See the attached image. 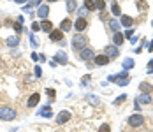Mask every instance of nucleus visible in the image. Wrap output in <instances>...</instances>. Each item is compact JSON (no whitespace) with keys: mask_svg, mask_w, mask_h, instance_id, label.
<instances>
[{"mask_svg":"<svg viewBox=\"0 0 153 132\" xmlns=\"http://www.w3.org/2000/svg\"><path fill=\"white\" fill-rule=\"evenodd\" d=\"M139 90L143 92V94H152L153 92V86L150 83H144V81H141V85H139Z\"/></svg>","mask_w":153,"mask_h":132,"instance_id":"obj_15","label":"nucleus"},{"mask_svg":"<svg viewBox=\"0 0 153 132\" xmlns=\"http://www.w3.org/2000/svg\"><path fill=\"white\" fill-rule=\"evenodd\" d=\"M100 18L104 19V21H106V19L109 18V14H107V13H102V14H100Z\"/></svg>","mask_w":153,"mask_h":132,"instance_id":"obj_41","label":"nucleus"},{"mask_svg":"<svg viewBox=\"0 0 153 132\" xmlns=\"http://www.w3.org/2000/svg\"><path fill=\"white\" fill-rule=\"evenodd\" d=\"M49 2H57V0H49Z\"/></svg>","mask_w":153,"mask_h":132,"instance_id":"obj_44","label":"nucleus"},{"mask_svg":"<svg viewBox=\"0 0 153 132\" xmlns=\"http://www.w3.org/2000/svg\"><path fill=\"white\" fill-rule=\"evenodd\" d=\"M137 7H139V11H141V9H143V11H146V9H148V4H146L144 0H143V2L139 0V4H137Z\"/></svg>","mask_w":153,"mask_h":132,"instance_id":"obj_31","label":"nucleus"},{"mask_svg":"<svg viewBox=\"0 0 153 132\" xmlns=\"http://www.w3.org/2000/svg\"><path fill=\"white\" fill-rule=\"evenodd\" d=\"M72 25H74V23H72V21H71V19H69V18L62 19V23H60V30H62V32H69Z\"/></svg>","mask_w":153,"mask_h":132,"instance_id":"obj_14","label":"nucleus"},{"mask_svg":"<svg viewBox=\"0 0 153 132\" xmlns=\"http://www.w3.org/2000/svg\"><path fill=\"white\" fill-rule=\"evenodd\" d=\"M134 58H125V60H123V69H125V71H127V69H132V67H134Z\"/></svg>","mask_w":153,"mask_h":132,"instance_id":"obj_21","label":"nucleus"},{"mask_svg":"<svg viewBox=\"0 0 153 132\" xmlns=\"http://www.w3.org/2000/svg\"><path fill=\"white\" fill-rule=\"evenodd\" d=\"M125 100H127V95L123 94V95H120L118 99H115V102H113V104H115V106H120V104H121V102H125Z\"/></svg>","mask_w":153,"mask_h":132,"instance_id":"obj_27","label":"nucleus"},{"mask_svg":"<svg viewBox=\"0 0 153 132\" xmlns=\"http://www.w3.org/2000/svg\"><path fill=\"white\" fill-rule=\"evenodd\" d=\"M148 49H150V51H153V39H152V42L148 44Z\"/></svg>","mask_w":153,"mask_h":132,"instance_id":"obj_42","label":"nucleus"},{"mask_svg":"<svg viewBox=\"0 0 153 132\" xmlns=\"http://www.w3.org/2000/svg\"><path fill=\"white\" fill-rule=\"evenodd\" d=\"M48 14H49V7L48 5H39V9H37V16L40 19H46L48 18Z\"/></svg>","mask_w":153,"mask_h":132,"instance_id":"obj_11","label":"nucleus"},{"mask_svg":"<svg viewBox=\"0 0 153 132\" xmlns=\"http://www.w3.org/2000/svg\"><path fill=\"white\" fill-rule=\"evenodd\" d=\"M123 34H121V32H115V39H113V41H115V46H120V44H121V42H123Z\"/></svg>","mask_w":153,"mask_h":132,"instance_id":"obj_22","label":"nucleus"},{"mask_svg":"<svg viewBox=\"0 0 153 132\" xmlns=\"http://www.w3.org/2000/svg\"><path fill=\"white\" fill-rule=\"evenodd\" d=\"M67 9H69V13L76 11V2L74 0H67Z\"/></svg>","mask_w":153,"mask_h":132,"instance_id":"obj_28","label":"nucleus"},{"mask_svg":"<svg viewBox=\"0 0 153 132\" xmlns=\"http://www.w3.org/2000/svg\"><path fill=\"white\" fill-rule=\"evenodd\" d=\"M86 27H88V21H86V18H77L76 23H74V28H76L77 32L86 30Z\"/></svg>","mask_w":153,"mask_h":132,"instance_id":"obj_8","label":"nucleus"},{"mask_svg":"<svg viewBox=\"0 0 153 132\" xmlns=\"http://www.w3.org/2000/svg\"><path fill=\"white\" fill-rule=\"evenodd\" d=\"M40 74H42V72H40V67H35V76L40 77Z\"/></svg>","mask_w":153,"mask_h":132,"instance_id":"obj_40","label":"nucleus"},{"mask_svg":"<svg viewBox=\"0 0 153 132\" xmlns=\"http://www.w3.org/2000/svg\"><path fill=\"white\" fill-rule=\"evenodd\" d=\"M79 57L83 58V60H90V58H93L95 55H93V51H92L90 48H83L81 53H79Z\"/></svg>","mask_w":153,"mask_h":132,"instance_id":"obj_13","label":"nucleus"},{"mask_svg":"<svg viewBox=\"0 0 153 132\" xmlns=\"http://www.w3.org/2000/svg\"><path fill=\"white\" fill-rule=\"evenodd\" d=\"M93 4H95L97 11H104V7H106V2H104V0H95Z\"/></svg>","mask_w":153,"mask_h":132,"instance_id":"obj_25","label":"nucleus"},{"mask_svg":"<svg viewBox=\"0 0 153 132\" xmlns=\"http://www.w3.org/2000/svg\"><path fill=\"white\" fill-rule=\"evenodd\" d=\"M118 55H120V51H118V48H116V46H107V48H106V57L109 58V60L118 58Z\"/></svg>","mask_w":153,"mask_h":132,"instance_id":"obj_6","label":"nucleus"},{"mask_svg":"<svg viewBox=\"0 0 153 132\" xmlns=\"http://www.w3.org/2000/svg\"><path fill=\"white\" fill-rule=\"evenodd\" d=\"M85 9L86 11H95V4H93V0H85Z\"/></svg>","mask_w":153,"mask_h":132,"instance_id":"obj_24","label":"nucleus"},{"mask_svg":"<svg viewBox=\"0 0 153 132\" xmlns=\"http://www.w3.org/2000/svg\"><path fill=\"white\" fill-rule=\"evenodd\" d=\"M72 48L77 49V51H81L83 48H86V37L81 35V34H77L76 37L72 39Z\"/></svg>","mask_w":153,"mask_h":132,"instance_id":"obj_3","label":"nucleus"},{"mask_svg":"<svg viewBox=\"0 0 153 132\" xmlns=\"http://www.w3.org/2000/svg\"><path fill=\"white\" fill-rule=\"evenodd\" d=\"M0 65H2V58H0Z\"/></svg>","mask_w":153,"mask_h":132,"instance_id":"obj_45","label":"nucleus"},{"mask_svg":"<svg viewBox=\"0 0 153 132\" xmlns=\"http://www.w3.org/2000/svg\"><path fill=\"white\" fill-rule=\"evenodd\" d=\"M88 81H90V76H83L81 83H83V85H88Z\"/></svg>","mask_w":153,"mask_h":132,"instance_id":"obj_38","label":"nucleus"},{"mask_svg":"<svg viewBox=\"0 0 153 132\" xmlns=\"http://www.w3.org/2000/svg\"><path fill=\"white\" fill-rule=\"evenodd\" d=\"M40 28H42L44 32H51V30H53V23H51L49 19H42V23H40Z\"/></svg>","mask_w":153,"mask_h":132,"instance_id":"obj_18","label":"nucleus"},{"mask_svg":"<svg viewBox=\"0 0 153 132\" xmlns=\"http://www.w3.org/2000/svg\"><path fill=\"white\" fill-rule=\"evenodd\" d=\"M11 27H14V30H16V34H19V32H21V30H23V27H21V23H13V25H11Z\"/></svg>","mask_w":153,"mask_h":132,"instance_id":"obj_32","label":"nucleus"},{"mask_svg":"<svg viewBox=\"0 0 153 132\" xmlns=\"http://www.w3.org/2000/svg\"><path fill=\"white\" fill-rule=\"evenodd\" d=\"M121 25H123L125 28H130V27L134 25V18H130V16H121Z\"/></svg>","mask_w":153,"mask_h":132,"instance_id":"obj_19","label":"nucleus"},{"mask_svg":"<svg viewBox=\"0 0 153 132\" xmlns=\"http://www.w3.org/2000/svg\"><path fill=\"white\" fill-rule=\"evenodd\" d=\"M127 123H129L130 127H141V125L144 123V118H143L141 114H137V113L130 114V116H129V120H127Z\"/></svg>","mask_w":153,"mask_h":132,"instance_id":"obj_4","label":"nucleus"},{"mask_svg":"<svg viewBox=\"0 0 153 132\" xmlns=\"http://www.w3.org/2000/svg\"><path fill=\"white\" fill-rule=\"evenodd\" d=\"M148 67H150V69H148V72L152 74V72H153V60H150V62H148Z\"/></svg>","mask_w":153,"mask_h":132,"instance_id":"obj_39","label":"nucleus"},{"mask_svg":"<svg viewBox=\"0 0 153 132\" xmlns=\"http://www.w3.org/2000/svg\"><path fill=\"white\" fill-rule=\"evenodd\" d=\"M93 62H95L97 65H107L109 63V58L106 57V55H95L93 57Z\"/></svg>","mask_w":153,"mask_h":132,"instance_id":"obj_12","label":"nucleus"},{"mask_svg":"<svg viewBox=\"0 0 153 132\" xmlns=\"http://www.w3.org/2000/svg\"><path fill=\"white\" fill-rule=\"evenodd\" d=\"M111 13H113L115 16H120V14H121V9H120V5H118L116 2H113V4H111Z\"/></svg>","mask_w":153,"mask_h":132,"instance_id":"obj_23","label":"nucleus"},{"mask_svg":"<svg viewBox=\"0 0 153 132\" xmlns=\"http://www.w3.org/2000/svg\"><path fill=\"white\" fill-rule=\"evenodd\" d=\"M86 13H88V11H86V9H85V5H83V7L79 9V18H83V14H86Z\"/></svg>","mask_w":153,"mask_h":132,"instance_id":"obj_37","label":"nucleus"},{"mask_svg":"<svg viewBox=\"0 0 153 132\" xmlns=\"http://www.w3.org/2000/svg\"><path fill=\"white\" fill-rule=\"evenodd\" d=\"M32 30H34V32H37V30H40V23H37V21H34V23H32Z\"/></svg>","mask_w":153,"mask_h":132,"instance_id":"obj_34","label":"nucleus"},{"mask_svg":"<svg viewBox=\"0 0 153 132\" xmlns=\"http://www.w3.org/2000/svg\"><path fill=\"white\" fill-rule=\"evenodd\" d=\"M55 62L65 65V63H67V53H65V51H57V53H55Z\"/></svg>","mask_w":153,"mask_h":132,"instance_id":"obj_10","label":"nucleus"},{"mask_svg":"<svg viewBox=\"0 0 153 132\" xmlns=\"http://www.w3.org/2000/svg\"><path fill=\"white\" fill-rule=\"evenodd\" d=\"M109 81H115L116 85H120V86H127V85L130 83V79H129V76L125 74V72H120V74L109 76Z\"/></svg>","mask_w":153,"mask_h":132,"instance_id":"obj_2","label":"nucleus"},{"mask_svg":"<svg viewBox=\"0 0 153 132\" xmlns=\"http://www.w3.org/2000/svg\"><path fill=\"white\" fill-rule=\"evenodd\" d=\"M109 28H111L113 32H118V30H120V23L115 21V19H111V21H109Z\"/></svg>","mask_w":153,"mask_h":132,"instance_id":"obj_26","label":"nucleus"},{"mask_svg":"<svg viewBox=\"0 0 153 132\" xmlns=\"http://www.w3.org/2000/svg\"><path fill=\"white\" fill-rule=\"evenodd\" d=\"M16 109L14 108H9V106H4L0 108V120H5V122H11L16 118Z\"/></svg>","mask_w":153,"mask_h":132,"instance_id":"obj_1","label":"nucleus"},{"mask_svg":"<svg viewBox=\"0 0 153 132\" xmlns=\"http://www.w3.org/2000/svg\"><path fill=\"white\" fill-rule=\"evenodd\" d=\"M137 102L139 104H150L152 102V97H150V94H141L137 97Z\"/></svg>","mask_w":153,"mask_h":132,"instance_id":"obj_17","label":"nucleus"},{"mask_svg":"<svg viewBox=\"0 0 153 132\" xmlns=\"http://www.w3.org/2000/svg\"><path fill=\"white\" fill-rule=\"evenodd\" d=\"M14 2H18V4H25L26 0H14Z\"/></svg>","mask_w":153,"mask_h":132,"instance_id":"obj_43","label":"nucleus"},{"mask_svg":"<svg viewBox=\"0 0 153 132\" xmlns=\"http://www.w3.org/2000/svg\"><path fill=\"white\" fill-rule=\"evenodd\" d=\"M30 42H32V46H34V48H35V46H39V42H37V39H35V35H34V34L30 35Z\"/></svg>","mask_w":153,"mask_h":132,"instance_id":"obj_35","label":"nucleus"},{"mask_svg":"<svg viewBox=\"0 0 153 132\" xmlns=\"http://www.w3.org/2000/svg\"><path fill=\"white\" fill-rule=\"evenodd\" d=\"M86 100L92 102V104H95V106H99V99H95L93 95H86Z\"/></svg>","mask_w":153,"mask_h":132,"instance_id":"obj_29","label":"nucleus"},{"mask_svg":"<svg viewBox=\"0 0 153 132\" xmlns=\"http://www.w3.org/2000/svg\"><path fill=\"white\" fill-rule=\"evenodd\" d=\"M71 120V111H67V109H63V111H60V113L57 114V123H67Z\"/></svg>","mask_w":153,"mask_h":132,"instance_id":"obj_5","label":"nucleus"},{"mask_svg":"<svg viewBox=\"0 0 153 132\" xmlns=\"http://www.w3.org/2000/svg\"><path fill=\"white\" fill-rule=\"evenodd\" d=\"M46 94H48V95H49V97H51V99H53V97L57 95V92H55L53 88H48V90H46Z\"/></svg>","mask_w":153,"mask_h":132,"instance_id":"obj_36","label":"nucleus"},{"mask_svg":"<svg viewBox=\"0 0 153 132\" xmlns=\"http://www.w3.org/2000/svg\"><path fill=\"white\" fill-rule=\"evenodd\" d=\"M132 35H134V30H132V28H129V30L123 34V37H125V39H130Z\"/></svg>","mask_w":153,"mask_h":132,"instance_id":"obj_33","label":"nucleus"},{"mask_svg":"<svg viewBox=\"0 0 153 132\" xmlns=\"http://www.w3.org/2000/svg\"><path fill=\"white\" fill-rule=\"evenodd\" d=\"M39 100H40V94H37V92H35V94H32L30 97H28L26 106H28V108H35V106L39 104Z\"/></svg>","mask_w":153,"mask_h":132,"instance_id":"obj_7","label":"nucleus"},{"mask_svg":"<svg viewBox=\"0 0 153 132\" xmlns=\"http://www.w3.org/2000/svg\"><path fill=\"white\" fill-rule=\"evenodd\" d=\"M39 116H44V118H51V116H53V113H51V108H49V106H44V108L39 111Z\"/></svg>","mask_w":153,"mask_h":132,"instance_id":"obj_20","label":"nucleus"},{"mask_svg":"<svg viewBox=\"0 0 153 132\" xmlns=\"http://www.w3.org/2000/svg\"><path fill=\"white\" fill-rule=\"evenodd\" d=\"M99 132H111V127H109L107 123H102L100 129H99Z\"/></svg>","mask_w":153,"mask_h":132,"instance_id":"obj_30","label":"nucleus"},{"mask_svg":"<svg viewBox=\"0 0 153 132\" xmlns=\"http://www.w3.org/2000/svg\"><path fill=\"white\" fill-rule=\"evenodd\" d=\"M49 39L53 42H60V41H63V32L62 30H51L49 32Z\"/></svg>","mask_w":153,"mask_h":132,"instance_id":"obj_9","label":"nucleus"},{"mask_svg":"<svg viewBox=\"0 0 153 132\" xmlns=\"http://www.w3.org/2000/svg\"><path fill=\"white\" fill-rule=\"evenodd\" d=\"M5 44H7V46H11V48H16V46L19 44V37H18V35L7 37V41H5Z\"/></svg>","mask_w":153,"mask_h":132,"instance_id":"obj_16","label":"nucleus"}]
</instances>
